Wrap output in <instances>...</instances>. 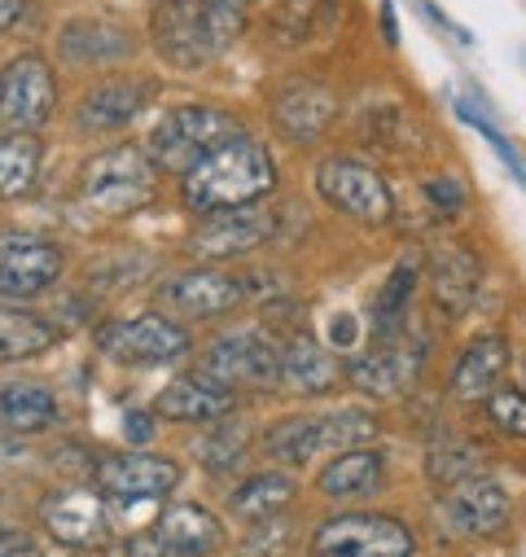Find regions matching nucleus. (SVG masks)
Returning a JSON list of instances; mask_svg holds the SVG:
<instances>
[{
    "label": "nucleus",
    "mask_w": 526,
    "mask_h": 557,
    "mask_svg": "<svg viewBox=\"0 0 526 557\" xmlns=\"http://www.w3.org/2000/svg\"><path fill=\"white\" fill-rule=\"evenodd\" d=\"M273 189H277V163L246 132L237 136V141L220 146L215 154H206L198 168H189L180 176L185 207L198 211V215H215V211L263 202Z\"/></svg>",
    "instance_id": "f257e3e1"
},
{
    "label": "nucleus",
    "mask_w": 526,
    "mask_h": 557,
    "mask_svg": "<svg viewBox=\"0 0 526 557\" xmlns=\"http://www.w3.org/2000/svg\"><path fill=\"white\" fill-rule=\"evenodd\" d=\"M241 136V123L220 110V106H176L159 119V127L150 132V163L159 172H176L185 176L189 168H198L206 154H215L220 146L237 141Z\"/></svg>",
    "instance_id": "f03ea898"
},
{
    "label": "nucleus",
    "mask_w": 526,
    "mask_h": 557,
    "mask_svg": "<svg viewBox=\"0 0 526 557\" xmlns=\"http://www.w3.org/2000/svg\"><path fill=\"white\" fill-rule=\"evenodd\" d=\"M79 194L88 207H97L105 215H132L154 202L159 168L150 163V154L141 146H114L84 163Z\"/></svg>",
    "instance_id": "7ed1b4c3"
},
{
    "label": "nucleus",
    "mask_w": 526,
    "mask_h": 557,
    "mask_svg": "<svg viewBox=\"0 0 526 557\" xmlns=\"http://www.w3.org/2000/svg\"><path fill=\"white\" fill-rule=\"evenodd\" d=\"M312 557H417V540L390 513H338L316 527Z\"/></svg>",
    "instance_id": "20e7f679"
},
{
    "label": "nucleus",
    "mask_w": 526,
    "mask_h": 557,
    "mask_svg": "<svg viewBox=\"0 0 526 557\" xmlns=\"http://www.w3.org/2000/svg\"><path fill=\"white\" fill-rule=\"evenodd\" d=\"M58 79L45 53H18L0 71V127L5 132H40L53 119Z\"/></svg>",
    "instance_id": "39448f33"
},
{
    "label": "nucleus",
    "mask_w": 526,
    "mask_h": 557,
    "mask_svg": "<svg viewBox=\"0 0 526 557\" xmlns=\"http://www.w3.org/2000/svg\"><path fill=\"white\" fill-rule=\"evenodd\" d=\"M62 276L58 242L23 228H0V299H36Z\"/></svg>",
    "instance_id": "423d86ee"
},
{
    "label": "nucleus",
    "mask_w": 526,
    "mask_h": 557,
    "mask_svg": "<svg viewBox=\"0 0 526 557\" xmlns=\"http://www.w3.org/2000/svg\"><path fill=\"white\" fill-rule=\"evenodd\" d=\"M316 194L338 215L360 220V224H386L390 211H394L386 181L360 159H325L316 168Z\"/></svg>",
    "instance_id": "0eeeda50"
},
{
    "label": "nucleus",
    "mask_w": 526,
    "mask_h": 557,
    "mask_svg": "<svg viewBox=\"0 0 526 557\" xmlns=\"http://www.w3.org/2000/svg\"><path fill=\"white\" fill-rule=\"evenodd\" d=\"M97 347L118 364H167V360H180L189 351V334L176 321L146 312V317H132V321L101 325Z\"/></svg>",
    "instance_id": "6e6552de"
},
{
    "label": "nucleus",
    "mask_w": 526,
    "mask_h": 557,
    "mask_svg": "<svg viewBox=\"0 0 526 557\" xmlns=\"http://www.w3.org/2000/svg\"><path fill=\"white\" fill-rule=\"evenodd\" d=\"M206 377L220 386H273L281 377V351L273 347L268 334L259 330H237L211 343L206 360H202Z\"/></svg>",
    "instance_id": "1a4fd4ad"
},
{
    "label": "nucleus",
    "mask_w": 526,
    "mask_h": 557,
    "mask_svg": "<svg viewBox=\"0 0 526 557\" xmlns=\"http://www.w3.org/2000/svg\"><path fill=\"white\" fill-rule=\"evenodd\" d=\"M513 518V505L504 496V487H496L491 479H465L456 487L443 492L439 500V527L452 540H487L500 535Z\"/></svg>",
    "instance_id": "9d476101"
},
{
    "label": "nucleus",
    "mask_w": 526,
    "mask_h": 557,
    "mask_svg": "<svg viewBox=\"0 0 526 557\" xmlns=\"http://www.w3.org/2000/svg\"><path fill=\"white\" fill-rule=\"evenodd\" d=\"M40 522L45 531L66 544V548H101L110 540V509H105V496L88 483H75V487H58L45 496L40 505Z\"/></svg>",
    "instance_id": "9b49d317"
},
{
    "label": "nucleus",
    "mask_w": 526,
    "mask_h": 557,
    "mask_svg": "<svg viewBox=\"0 0 526 557\" xmlns=\"http://www.w3.org/2000/svg\"><path fill=\"white\" fill-rule=\"evenodd\" d=\"M273 233H277V211L250 202V207L202 215V224L189 233V250L202 259H237L259 250L263 242H273Z\"/></svg>",
    "instance_id": "f8f14e48"
},
{
    "label": "nucleus",
    "mask_w": 526,
    "mask_h": 557,
    "mask_svg": "<svg viewBox=\"0 0 526 557\" xmlns=\"http://www.w3.org/2000/svg\"><path fill=\"white\" fill-rule=\"evenodd\" d=\"M154 49L176 66V71H202L220 58L211 45L202 0H159L154 10Z\"/></svg>",
    "instance_id": "ddd939ff"
},
{
    "label": "nucleus",
    "mask_w": 526,
    "mask_h": 557,
    "mask_svg": "<svg viewBox=\"0 0 526 557\" xmlns=\"http://www.w3.org/2000/svg\"><path fill=\"white\" fill-rule=\"evenodd\" d=\"M97 492L114 500H163L180 483V466L154 453H110L97 461Z\"/></svg>",
    "instance_id": "4468645a"
},
{
    "label": "nucleus",
    "mask_w": 526,
    "mask_h": 557,
    "mask_svg": "<svg viewBox=\"0 0 526 557\" xmlns=\"http://www.w3.org/2000/svg\"><path fill=\"white\" fill-rule=\"evenodd\" d=\"M241 299H246L241 276H228V272H215V268H189V272H176L172 282L159 286V304H163L167 312L198 317V321L224 317V312H233Z\"/></svg>",
    "instance_id": "2eb2a0df"
},
{
    "label": "nucleus",
    "mask_w": 526,
    "mask_h": 557,
    "mask_svg": "<svg viewBox=\"0 0 526 557\" xmlns=\"http://www.w3.org/2000/svg\"><path fill=\"white\" fill-rule=\"evenodd\" d=\"M334 114H338V92L316 79H290L273 97V123L295 146H316L329 132Z\"/></svg>",
    "instance_id": "dca6fc26"
},
{
    "label": "nucleus",
    "mask_w": 526,
    "mask_h": 557,
    "mask_svg": "<svg viewBox=\"0 0 526 557\" xmlns=\"http://www.w3.org/2000/svg\"><path fill=\"white\" fill-rule=\"evenodd\" d=\"M154 92L159 88L150 79H137V75L105 79V84H97V88L84 92V101L75 110V123L88 127V132H118V127H127L132 119H137L150 106Z\"/></svg>",
    "instance_id": "f3484780"
},
{
    "label": "nucleus",
    "mask_w": 526,
    "mask_h": 557,
    "mask_svg": "<svg viewBox=\"0 0 526 557\" xmlns=\"http://www.w3.org/2000/svg\"><path fill=\"white\" fill-rule=\"evenodd\" d=\"M237 408V395L211 377H176L159 399H154V417H167V422H224V417Z\"/></svg>",
    "instance_id": "a211bd4d"
},
{
    "label": "nucleus",
    "mask_w": 526,
    "mask_h": 557,
    "mask_svg": "<svg viewBox=\"0 0 526 557\" xmlns=\"http://www.w3.org/2000/svg\"><path fill=\"white\" fill-rule=\"evenodd\" d=\"M58 49H62V62L71 66H110V62H123L137 45H132L127 27L110 18H71L62 27Z\"/></svg>",
    "instance_id": "6ab92c4d"
},
{
    "label": "nucleus",
    "mask_w": 526,
    "mask_h": 557,
    "mask_svg": "<svg viewBox=\"0 0 526 557\" xmlns=\"http://www.w3.org/2000/svg\"><path fill=\"white\" fill-rule=\"evenodd\" d=\"M154 535L172 557H206L224 544V522L215 513H206L202 505H172L159 518Z\"/></svg>",
    "instance_id": "aec40b11"
},
{
    "label": "nucleus",
    "mask_w": 526,
    "mask_h": 557,
    "mask_svg": "<svg viewBox=\"0 0 526 557\" xmlns=\"http://www.w3.org/2000/svg\"><path fill=\"white\" fill-rule=\"evenodd\" d=\"M58 422V395L36 382V377H18L0 386V426L14 435H40Z\"/></svg>",
    "instance_id": "412c9836"
},
{
    "label": "nucleus",
    "mask_w": 526,
    "mask_h": 557,
    "mask_svg": "<svg viewBox=\"0 0 526 557\" xmlns=\"http://www.w3.org/2000/svg\"><path fill=\"white\" fill-rule=\"evenodd\" d=\"M504 369H509V343L496 338V334L474 338V343L461 351L456 369H452V395L465 399V404L487 399V395L496 391V382L504 377Z\"/></svg>",
    "instance_id": "4be33fe9"
},
{
    "label": "nucleus",
    "mask_w": 526,
    "mask_h": 557,
    "mask_svg": "<svg viewBox=\"0 0 526 557\" xmlns=\"http://www.w3.org/2000/svg\"><path fill=\"white\" fill-rule=\"evenodd\" d=\"M417 369H422V356L417 351H373V356L351 360L347 377H351V386L360 395L394 399V395H404L417 382Z\"/></svg>",
    "instance_id": "5701e85b"
},
{
    "label": "nucleus",
    "mask_w": 526,
    "mask_h": 557,
    "mask_svg": "<svg viewBox=\"0 0 526 557\" xmlns=\"http://www.w3.org/2000/svg\"><path fill=\"white\" fill-rule=\"evenodd\" d=\"M62 330L18 304H0V364H14V360H32L45 356L49 347H58Z\"/></svg>",
    "instance_id": "b1692460"
},
{
    "label": "nucleus",
    "mask_w": 526,
    "mask_h": 557,
    "mask_svg": "<svg viewBox=\"0 0 526 557\" xmlns=\"http://www.w3.org/2000/svg\"><path fill=\"white\" fill-rule=\"evenodd\" d=\"M321 492H325L329 500H360V496L381 492V453H373V448H351V453L334 457V461L321 470Z\"/></svg>",
    "instance_id": "393cba45"
},
{
    "label": "nucleus",
    "mask_w": 526,
    "mask_h": 557,
    "mask_svg": "<svg viewBox=\"0 0 526 557\" xmlns=\"http://www.w3.org/2000/svg\"><path fill=\"white\" fill-rule=\"evenodd\" d=\"M40 163H45V146L32 132H5L0 136V198L14 202L27 198L40 181Z\"/></svg>",
    "instance_id": "a878e982"
},
{
    "label": "nucleus",
    "mask_w": 526,
    "mask_h": 557,
    "mask_svg": "<svg viewBox=\"0 0 526 557\" xmlns=\"http://www.w3.org/2000/svg\"><path fill=\"white\" fill-rule=\"evenodd\" d=\"M277 382H286L290 391H299V395H325V391H334V382H338V360L325 351V347H316V343H308V338H295L286 351H281V377Z\"/></svg>",
    "instance_id": "bb28decb"
},
{
    "label": "nucleus",
    "mask_w": 526,
    "mask_h": 557,
    "mask_svg": "<svg viewBox=\"0 0 526 557\" xmlns=\"http://www.w3.org/2000/svg\"><path fill=\"white\" fill-rule=\"evenodd\" d=\"M430 286H435V299L443 304V312L448 317H461L474 304V295H478V268H474L469 255L443 250V255H435Z\"/></svg>",
    "instance_id": "cd10ccee"
},
{
    "label": "nucleus",
    "mask_w": 526,
    "mask_h": 557,
    "mask_svg": "<svg viewBox=\"0 0 526 557\" xmlns=\"http://www.w3.org/2000/svg\"><path fill=\"white\" fill-rule=\"evenodd\" d=\"M263 453L281 466H308L321 453V412H299L263 435Z\"/></svg>",
    "instance_id": "c85d7f7f"
},
{
    "label": "nucleus",
    "mask_w": 526,
    "mask_h": 557,
    "mask_svg": "<svg viewBox=\"0 0 526 557\" xmlns=\"http://www.w3.org/2000/svg\"><path fill=\"white\" fill-rule=\"evenodd\" d=\"M295 496H299L295 479H290V474H281V470H268V474H254V479H246V483L233 492V513H237V518L259 522V518H273V513H281V509H286Z\"/></svg>",
    "instance_id": "c756f323"
},
{
    "label": "nucleus",
    "mask_w": 526,
    "mask_h": 557,
    "mask_svg": "<svg viewBox=\"0 0 526 557\" xmlns=\"http://www.w3.org/2000/svg\"><path fill=\"white\" fill-rule=\"evenodd\" d=\"M373 440H377L373 412H360V408L321 412V453H351V448H368Z\"/></svg>",
    "instance_id": "7c9ffc66"
},
{
    "label": "nucleus",
    "mask_w": 526,
    "mask_h": 557,
    "mask_svg": "<svg viewBox=\"0 0 526 557\" xmlns=\"http://www.w3.org/2000/svg\"><path fill=\"white\" fill-rule=\"evenodd\" d=\"M413 286H417V263H394V272L386 276V286L373 304V334H394L404 325V308L413 299Z\"/></svg>",
    "instance_id": "2f4dec72"
},
{
    "label": "nucleus",
    "mask_w": 526,
    "mask_h": 557,
    "mask_svg": "<svg viewBox=\"0 0 526 557\" xmlns=\"http://www.w3.org/2000/svg\"><path fill=\"white\" fill-rule=\"evenodd\" d=\"M325 27H329V10L321 0H286L273 14V36L281 45H308V40L325 36Z\"/></svg>",
    "instance_id": "473e14b6"
},
{
    "label": "nucleus",
    "mask_w": 526,
    "mask_h": 557,
    "mask_svg": "<svg viewBox=\"0 0 526 557\" xmlns=\"http://www.w3.org/2000/svg\"><path fill=\"white\" fill-rule=\"evenodd\" d=\"M198 457H202V466H206L211 474L237 470L241 457H246V435H241V426H220L215 435H206V440L198 444Z\"/></svg>",
    "instance_id": "72a5a7b5"
},
{
    "label": "nucleus",
    "mask_w": 526,
    "mask_h": 557,
    "mask_svg": "<svg viewBox=\"0 0 526 557\" xmlns=\"http://www.w3.org/2000/svg\"><path fill=\"white\" fill-rule=\"evenodd\" d=\"M487 417L513 440H526V391H491Z\"/></svg>",
    "instance_id": "f704fd0d"
},
{
    "label": "nucleus",
    "mask_w": 526,
    "mask_h": 557,
    "mask_svg": "<svg viewBox=\"0 0 526 557\" xmlns=\"http://www.w3.org/2000/svg\"><path fill=\"white\" fill-rule=\"evenodd\" d=\"M290 540H295V527L273 513V518H259L254 522L246 548H250V557H286L290 553Z\"/></svg>",
    "instance_id": "c9c22d12"
},
{
    "label": "nucleus",
    "mask_w": 526,
    "mask_h": 557,
    "mask_svg": "<svg viewBox=\"0 0 526 557\" xmlns=\"http://www.w3.org/2000/svg\"><path fill=\"white\" fill-rule=\"evenodd\" d=\"M474 466H478V448H448V453H430V474L443 483V487H456L465 479H474Z\"/></svg>",
    "instance_id": "e433bc0d"
},
{
    "label": "nucleus",
    "mask_w": 526,
    "mask_h": 557,
    "mask_svg": "<svg viewBox=\"0 0 526 557\" xmlns=\"http://www.w3.org/2000/svg\"><path fill=\"white\" fill-rule=\"evenodd\" d=\"M456 114H461V119H465V123H474V127H478V132H483V136H487V146H491V150H496V154H500V159H504V163H509V172H513V181H517V185H522V189H526V163H522V159H517V150H513V146H509V141H504V136H500V132H496V127H491V123H487V119H483V114H478V110H469V106H465V101H456Z\"/></svg>",
    "instance_id": "4c0bfd02"
},
{
    "label": "nucleus",
    "mask_w": 526,
    "mask_h": 557,
    "mask_svg": "<svg viewBox=\"0 0 526 557\" xmlns=\"http://www.w3.org/2000/svg\"><path fill=\"white\" fill-rule=\"evenodd\" d=\"M422 189H426V198L435 202V211H443V215H456V211L465 207V185H461L456 176H430Z\"/></svg>",
    "instance_id": "58836bf2"
},
{
    "label": "nucleus",
    "mask_w": 526,
    "mask_h": 557,
    "mask_svg": "<svg viewBox=\"0 0 526 557\" xmlns=\"http://www.w3.org/2000/svg\"><path fill=\"white\" fill-rule=\"evenodd\" d=\"M110 557H172V553L159 544V535H127L123 544L110 548Z\"/></svg>",
    "instance_id": "ea45409f"
},
{
    "label": "nucleus",
    "mask_w": 526,
    "mask_h": 557,
    "mask_svg": "<svg viewBox=\"0 0 526 557\" xmlns=\"http://www.w3.org/2000/svg\"><path fill=\"white\" fill-rule=\"evenodd\" d=\"M355 338H360V321H355L351 312H338V317L329 321V343H334V347H355Z\"/></svg>",
    "instance_id": "a19ab883"
},
{
    "label": "nucleus",
    "mask_w": 526,
    "mask_h": 557,
    "mask_svg": "<svg viewBox=\"0 0 526 557\" xmlns=\"http://www.w3.org/2000/svg\"><path fill=\"white\" fill-rule=\"evenodd\" d=\"M123 431H127L132 444H146V440L154 435V417H150L146 408H132V412L123 417Z\"/></svg>",
    "instance_id": "79ce46f5"
},
{
    "label": "nucleus",
    "mask_w": 526,
    "mask_h": 557,
    "mask_svg": "<svg viewBox=\"0 0 526 557\" xmlns=\"http://www.w3.org/2000/svg\"><path fill=\"white\" fill-rule=\"evenodd\" d=\"M0 557H40L36 544L27 535H14V531H0Z\"/></svg>",
    "instance_id": "37998d69"
},
{
    "label": "nucleus",
    "mask_w": 526,
    "mask_h": 557,
    "mask_svg": "<svg viewBox=\"0 0 526 557\" xmlns=\"http://www.w3.org/2000/svg\"><path fill=\"white\" fill-rule=\"evenodd\" d=\"M27 14V0H0V36L10 27H18V18Z\"/></svg>",
    "instance_id": "c03bdc74"
},
{
    "label": "nucleus",
    "mask_w": 526,
    "mask_h": 557,
    "mask_svg": "<svg viewBox=\"0 0 526 557\" xmlns=\"http://www.w3.org/2000/svg\"><path fill=\"white\" fill-rule=\"evenodd\" d=\"M381 36H386V45H400V27H394V5L390 0H381Z\"/></svg>",
    "instance_id": "a18cd8bd"
}]
</instances>
